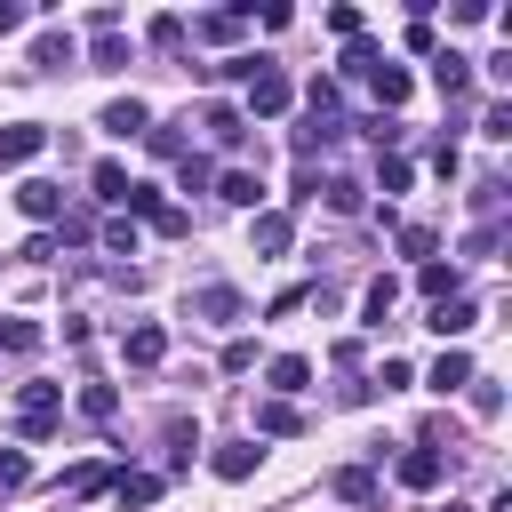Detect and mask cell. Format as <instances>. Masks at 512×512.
I'll return each instance as SVG.
<instances>
[{"instance_id":"1","label":"cell","mask_w":512,"mask_h":512,"mask_svg":"<svg viewBox=\"0 0 512 512\" xmlns=\"http://www.w3.org/2000/svg\"><path fill=\"white\" fill-rule=\"evenodd\" d=\"M56 424H64V384H24L16 392V432L24 440H48Z\"/></svg>"},{"instance_id":"2","label":"cell","mask_w":512,"mask_h":512,"mask_svg":"<svg viewBox=\"0 0 512 512\" xmlns=\"http://www.w3.org/2000/svg\"><path fill=\"white\" fill-rule=\"evenodd\" d=\"M120 208H128V216H144V224H152V232H168V240H184V232H192V216H184L160 184H128V200H120Z\"/></svg>"},{"instance_id":"3","label":"cell","mask_w":512,"mask_h":512,"mask_svg":"<svg viewBox=\"0 0 512 512\" xmlns=\"http://www.w3.org/2000/svg\"><path fill=\"white\" fill-rule=\"evenodd\" d=\"M248 112H256V120H280V112H288V72H280L272 56L248 72Z\"/></svg>"},{"instance_id":"4","label":"cell","mask_w":512,"mask_h":512,"mask_svg":"<svg viewBox=\"0 0 512 512\" xmlns=\"http://www.w3.org/2000/svg\"><path fill=\"white\" fill-rule=\"evenodd\" d=\"M192 320H216V328H232V320H248V296H240L232 280H208V288H192Z\"/></svg>"},{"instance_id":"5","label":"cell","mask_w":512,"mask_h":512,"mask_svg":"<svg viewBox=\"0 0 512 512\" xmlns=\"http://www.w3.org/2000/svg\"><path fill=\"white\" fill-rule=\"evenodd\" d=\"M144 128H152V104H144V96H112V104H104V136L128 144V136H144Z\"/></svg>"},{"instance_id":"6","label":"cell","mask_w":512,"mask_h":512,"mask_svg":"<svg viewBox=\"0 0 512 512\" xmlns=\"http://www.w3.org/2000/svg\"><path fill=\"white\" fill-rule=\"evenodd\" d=\"M16 208H24L32 224H56V216H64V192H56L48 176H24V184H16Z\"/></svg>"},{"instance_id":"7","label":"cell","mask_w":512,"mask_h":512,"mask_svg":"<svg viewBox=\"0 0 512 512\" xmlns=\"http://www.w3.org/2000/svg\"><path fill=\"white\" fill-rule=\"evenodd\" d=\"M120 352H128V368H160V360H168V328H152V320H136V328L120 336Z\"/></svg>"},{"instance_id":"8","label":"cell","mask_w":512,"mask_h":512,"mask_svg":"<svg viewBox=\"0 0 512 512\" xmlns=\"http://www.w3.org/2000/svg\"><path fill=\"white\" fill-rule=\"evenodd\" d=\"M432 88H440V96H472V56L432 48Z\"/></svg>"},{"instance_id":"9","label":"cell","mask_w":512,"mask_h":512,"mask_svg":"<svg viewBox=\"0 0 512 512\" xmlns=\"http://www.w3.org/2000/svg\"><path fill=\"white\" fill-rule=\"evenodd\" d=\"M216 200H232V208L256 216V208H264V176H256V168H224V176H216Z\"/></svg>"},{"instance_id":"10","label":"cell","mask_w":512,"mask_h":512,"mask_svg":"<svg viewBox=\"0 0 512 512\" xmlns=\"http://www.w3.org/2000/svg\"><path fill=\"white\" fill-rule=\"evenodd\" d=\"M248 240H256V256H288V240H296V224H288L280 208H256V224H248Z\"/></svg>"},{"instance_id":"11","label":"cell","mask_w":512,"mask_h":512,"mask_svg":"<svg viewBox=\"0 0 512 512\" xmlns=\"http://www.w3.org/2000/svg\"><path fill=\"white\" fill-rule=\"evenodd\" d=\"M200 128H208L224 152H240V144H248V112H240V104H208V120H200Z\"/></svg>"},{"instance_id":"12","label":"cell","mask_w":512,"mask_h":512,"mask_svg":"<svg viewBox=\"0 0 512 512\" xmlns=\"http://www.w3.org/2000/svg\"><path fill=\"white\" fill-rule=\"evenodd\" d=\"M264 384H272V400H296V392L312 384V360H296V352H280V360L264 368Z\"/></svg>"},{"instance_id":"13","label":"cell","mask_w":512,"mask_h":512,"mask_svg":"<svg viewBox=\"0 0 512 512\" xmlns=\"http://www.w3.org/2000/svg\"><path fill=\"white\" fill-rule=\"evenodd\" d=\"M392 472H400V488H440V472H448V464H440V448H408Z\"/></svg>"},{"instance_id":"14","label":"cell","mask_w":512,"mask_h":512,"mask_svg":"<svg viewBox=\"0 0 512 512\" xmlns=\"http://www.w3.org/2000/svg\"><path fill=\"white\" fill-rule=\"evenodd\" d=\"M48 144V128H32V120H16V128H0V168H24L32 152Z\"/></svg>"},{"instance_id":"15","label":"cell","mask_w":512,"mask_h":512,"mask_svg":"<svg viewBox=\"0 0 512 512\" xmlns=\"http://www.w3.org/2000/svg\"><path fill=\"white\" fill-rule=\"evenodd\" d=\"M32 64H40V72H64V64H80V40H72V32H40V40H32Z\"/></svg>"},{"instance_id":"16","label":"cell","mask_w":512,"mask_h":512,"mask_svg":"<svg viewBox=\"0 0 512 512\" xmlns=\"http://www.w3.org/2000/svg\"><path fill=\"white\" fill-rule=\"evenodd\" d=\"M368 88H376V104H384V112H400V104H408V88H416V80H408V72H400V64H392V56H384V64H376V72H368Z\"/></svg>"},{"instance_id":"17","label":"cell","mask_w":512,"mask_h":512,"mask_svg":"<svg viewBox=\"0 0 512 512\" xmlns=\"http://www.w3.org/2000/svg\"><path fill=\"white\" fill-rule=\"evenodd\" d=\"M416 288H424V296H432V304H448V296H464V272H456V264H440V256H432V264H416Z\"/></svg>"},{"instance_id":"18","label":"cell","mask_w":512,"mask_h":512,"mask_svg":"<svg viewBox=\"0 0 512 512\" xmlns=\"http://www.w3.org/2000/svg\"><path fill=\"white\" fill-rule=\"evenodd\" d=\"M432 328H440V336H472V328H480V304H472V296H448V304H432Z\"/></svg>"},{"instance_id":"19","label":"cell","mask_w":512,"mask_h":512,"mask_svg":"<svg viewBox=\"0 0 512 512\" xmlns=\"http://www.w3.org/2000/svg\"><path fill=\"white\" fill-rule=\"evenodd\" d=\"M256 456H264L256 440H224V448H216L208 464H216V480H248V472H256Z\"/></svg>"},{"instance_id":"20","label":"cell","mask_w":512,"mask_h":512,"mask_svg":"<svg viewBox=\"0 0 512 512\" xmlns=\"http://www.w3.org/2000/svg\"><path fill=\"white\" fill-rule=\"evenodd\" d=\"M192 32L200 40H240L248 32V8H208V16H192Z\"/></svg>"},{"instance_id":"21","label":"cell","mask_w":512,"mask_h":512,"mask_svg":"<svg viewBox=\"0 0 512 512\" xmlns=\"http://www.w3.org/2000/svg\"><path fill=\"white\" fill-rule=\"evenodd\" d=\"M88 184H96V200H104V208H120V200H128V184H136V176H128V168H120V160H96V168H88Z\"/></svg>"},{"instance_id":"22","label":"cell","mask_w":512,"mask_h":512,"mask_svg":"<svg viewBox=\"0 0 512 512\" xmlns=\"http://www.w3.org/2000/svg\"><path fill=\"white\" fill-rule=\"evenodd\" d=\"M424 384H432V392H464V384H472V352H440Z\"/></svg>"},{"instance_id":"23","label":"cell","mask_w":512,"mask_h":512,"mask_svg":"<svg viewBox=\"0 0 512 512\" xmlns=\"http://www.w3.org/2000/svg\"><path fill=\"white\" fill-rule=\"evenodd\" d=\"M112 496H120V504H160V472H128V464H120V472H112Z\"/></svg>"},{"instance_id":"24","label":"cell","mask_w":512,"mask_h":512,"mask_svg":"<svg viewBox=\"0 0 512 512\" xmlns=\"http://www.w3.org/2000/svg\"><path fill=\"white\" fill-rule=\"evenodd\" d=\"M328 488H336L344 504H376V464H344V472H336Z\"/></svg>"},{"instance_id":"25","label":"cell","mask_w":512,"mask_h":512,"mask_svg":"<svg viewBox=\"0 0 512 512\" xmlns=\"http://www.w3.org/2000/svg\"><path fill=\"white\" fill-rule=\"evenodd\" d=\"M256 432H304V408L296 400H256Z\"/></svg>"},{"instance_id":"26","label":"cell","mask_w":512,"mask_h":512,"mask_svg":"<svg viewBox=\"0 0 512 512\" xmlns=\"http://www.w3.org/2000/svg\"><path fill=\"white\" fill-rule=\"evenodd\" d=\"M400 304V280L384 272V280H368V296H360V312H368V328H384V312Z\"/></svg>"},{"instance_id":"27","label":"cell","mask_w":512,"mask_h":512,"mask_svg":"<svg viewBox=\"0 0 512 512\" xmlns=\"http://www.w3.org/2000/svg\"><path fill=\"white\" fill-rule=\"evenodd\" d=\"M80 416H88V424H112V416H120V392H112V384H80Z\"/></svg>"},{"instance_id":"28","label":"cell","mask_w":512,"mask_h":512,"mask_svg":"<svg viewBox=\"0 0 512 512\" xmlns=\"http://www.w3.org/2000/svg\"><path fill=\"white\" fill-rule=\"evenodd\" d=\"M176 184H184V192H208V184H216V160H208V152H184V160H176Z\"/></svg>"},{"instance_id":"29","label":"cell","mask_w":512,"mask_h":512,"mask_svg":"<svg viewBox=\"0 0 512 512\" xmlns=\"http://www.w3.org/2000/svg\"><path fill=\"white\" fill-rule=\"evenodd\" d=\"M64 488H72V496H96V488H112V464H96V456H88V464H72V472H64Z\"/></svg>"},{"instance_id":"30","label":"cell","mask_w":512,"mask_h":512,"mask_svg":"<svg viewBox=\"0 0 512 512\" xmlns=\"http://www.w3.org/2000/svg\"><path fill=\"white\" fill-rule=\"evenodd\" d=\"M88 64H96V72H120V64H128V40H120V32H96Z\"/></svg>"},{"instance_id":"31","label":"cell","mask_w":512,"mask_h":512,"mask_svg":"<svg viewBox=\"0 0 512 512\" xmlns=\"http://www.w3.org/2000/svg\"><path fill=\"white\" fill-rule=\"evenodd\" d=\"M376 64H384V48H368V32H360V40L344 48V80H368Z\"/></svg>"},{"instance_id":"32","label":"cell","mask_w":512,"mask_h":512,"mask_svg":"<svg viewBox=\"0 0 512 512\" xmlns=\"http://www.w3.org/2000/svg\"><path fill=\"white\" fill-rule=\"evenodd\" d=\"M360 128H368V144H376V152H392V144L408 136V120H400V112H376V120H360Z\"/></svg>"},{"instance_id":"33","label":"cell","mask_w":512,"mask_h":512,"mask_svg":"<svg viewBox=\"0 0 512 512\" xmlns=\"http://www.w3.org/2000/svg\"><path fill=\"white\" fill-rule=\"evenodd\" d=\"M24 480H32V456L24 448H0V496H16Z\"/></svg>"},{"instance_id":"34","label":"cell","mask_w":512,"mask_h":512,"mask_svg":"<svg viewBox=\"0 0 512 512\" xmlns=\"http://www.w3.org/2000/svg\"><path fill=\"white\" fill-rule=\"evenodd\" d=\"M376 192H384V200H392V192H408V160H400V152H384V160H376Z\"/></svg>"},{"instance_id":"35","label":"cell","mask_w":512,"mask_h":512,"mask_svg":"<svg viewBox=\"0 0 512 512\" xmlns=\"http://www.w3.org/2000/svg\"><path fill=\"white\" fill-rule=\"evenodd\" d=\"M480 136H488V144H512V104H488V112H480Z\"/></svg>"},{"instance_id":"36","label":"cell","mask_w":512,"mask_h":512,"mask_svg":"<svg viewBox=\"0 0 512 512\" xmlns=\"http://www.w3.org/2000/svg\"><path fill=\"white\" fill-rule=\"evenodd\" d=\"M104 248H112V256H136V224H128V216H104Z\"/></svg>"},{"instance_id":"37","label":"cell","mask_w":512,"mask_h":512,"mask_svg":"<svg viewBox=\"0 0 512 512\" xmlns=\"http://www.w3.org/2000/svg\"><path fill=\"white\" fill-rule=\"evenodd\" d=\"M400 248H408L416 264H432V248H440V240H432V224H400Z\"/></svg>"},{"instance_id":"38","label":"cell","mask_w":512,"mask_h":512,"mask_svg":"<svg viewBox=\"0 0 512 512\" xmlns=\"http://www.w3.org/2000/svg\"><path fill=\"white\" fill-rule=\"evenodd\" d=\"M0 344H8V352H40V328H32V320H0Z\"/></svg>"},{"instance_id":"39","label":"cell","mask_w":512,"mask_h":512,"mask_svg":"<svg viewBox=\"0 0 512 512\" xmlns=\"http://www.w3.org/2000/svg\"><path fill=\"white\" fill-rule=\"evenodd\" d=\"M144 32H152V48H184V16H152Z\"/></svg>"},{"instance_id":"40","label":"cell","mask_w":512,"mask_h":512,"mask_svg":"<svg viewBox=\"0 0 512 512\" xmlns=\"http://www.w3.org/2000/svg\"><path fill=\"white\" fill-rule=\"evenodd\" d=\"M328 208L352 216V208H360V184H352V176H328Z\"/></svg>"},{"instance_id":"41","label":"cell","mask_w":512,"mask_h":512,"mask_svg":"<svg viewBox=\"0 0 512 512\" xmlns=\"http://www.w3.org/2000/svg\"><path fill=\"white\" fill-rule=\"evenodd\" d=\"M248 368H256V344L232 336V344H224V376H248Z\"/></svg>"},{"instance_id":"42","label":"cell","mask_w":512,"mask_h":512,"mask_svg":"<svg viewBox=\"0 0 512 512\" xmlns=\"http://www.w3.org/2000/svg\"><path fill=\"white\" fill-rule=\"evenodd\" d=\"M464 392H472V416H496V408H504V392H496V384H488V376H472V384H464Z\"/></svg>"},{"instance_id":"43","label":"cell","mask_w":512,"mask_h":512,"mask_svg":"<svg viewBox=\"0 0 512 512\" xmlns=\"http://www.w3.org/2000/svg\"><path fill=\"white\" fill-rule=\"evenodd\" d=\"M16 256H24V264H48V256H56V232H32V240H24Z\"/></svg>"},{"instance_id":"44","label":"cell","mask_w":512,"mask_h":512,"mask_svg":"<svg viewBox=\"0 0 512 512\" xmlns=\"http://www.w3.org/2000/svg\"><path fill=\"white\" fill-rule=\"evenodd\" d=\"M16 24H24V8H16V0H0V32H16Z\"/></svg>"},{"instance_id":"45","label":"cell","mask_w":512,"mask_h":512,"mask_svg":"<svg viewBox=\"0 0 512 512\" xmlns=\"http://www.w3.org/2000/svg\"><path fill=\"white\" fill-rule=\"evenodd\" d=\"M440 512H472V504H440Z\"/></svg>"}]
</instances>
